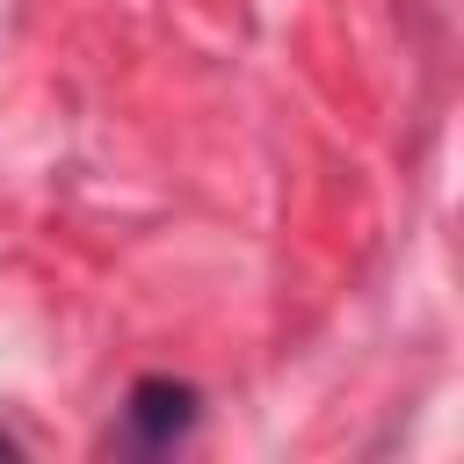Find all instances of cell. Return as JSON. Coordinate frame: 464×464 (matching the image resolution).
I'll list each match as a JSON object with an SVG mask.
<instances>
[{
	"mask_svg": "<svg viewBox=\"0 0 464 464\" xmlns=\"http://www.w3.org/2000/svg\"><path fill=\"white\" fill-rule=\"evenodd\" d=\"M123 420H130V442H138V450H167L174 435H188V420H196V392L174 384V377H145V384L130 392Z\"/></svg>",
	"mask_w": 464,
	"mask_h": 464,
	"instance_id": "6da1fadb",
	"label": "cell"
},
{
	"mask_svg": "<svg viewBox=\"0 0 464 464\" xmlns=\"http://www.w3.org/2000/svg\"><path fill=\"white\" fill-rule=\"evenodd\" d=\"M0 457H14V435H0Z\"/></svg>",
	"mask_w": 464,
	"mask_h": 464,
	"instance_id": "7a4b0ae2",
	"label": "cell"
}]
</instances>
